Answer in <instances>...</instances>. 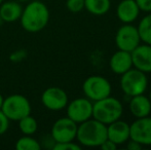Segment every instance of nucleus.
<instances>
[{
	"mask_svg": "<svg viewBox=\"0 0 151 150\" xmlns=\"http://www.w3.org/2000/svg\"><path fill=\"white\" fill-rule=\"evenodd\" d=\"M21 25L26 31L31 33L39 32L46 27L50 21V10L41 1L30 2L23 9L20 18Z\"/></svg>",
	"mask_w": 151,
	"mask_h": 150,
	"instance_id": "1",
	"label": "nucleus"
},
{
	"mask_svg": "<svg viewBox=\"0 0 151 150\" xmlns=\"http://www.w3.org/2000/svg\"><path fill=\"white\" fill-rule=\"evenodd\" d=\"M76 139L86 147H100L107 140V126L95 118H90L77 126Z\"/></svg>",
	"mask_w": 151,
	"mask_h": 150,
	"instance_id": "2",
	"label": "nucleus"
},
{
	"mask_svg": "<svg viewBox=\"0 0 151 150\" xmlns=\"http://www.w3.org/2000/svg\"><path fill=\"white\" fill-rule=\"evenodd\" d=\"M123 113V106L118 99L114 97H106L102 100L93 103V118L104 124L120 119Z\"/></svg>",
	"mask_w": 151,
	"mask_h": 150,
	"instance_id": "3",
	"label": "nucleus"
},
{
	"mask_svg": "<svg viewBox=\"0 0 151 150\" xmlns=\"http://www.w3.org/2000/svg\"><path fill=\"white\" fill-rule=\"evenodd\" d=\"M119 84L121 90L127 96L134 97L146 92L148 86V78L146 73L136 68H131L129 71L120 75Z\"/></svg>",
	"mask_w": 151,
	"mask_h": 150,
	"instance_id": "4",
	"label": "nucleus"
},
{
	"mask_svg": "<svg viewBox=\"0 0 151 150\" xmlns=\"http://www.w3.org/2000/svg\"><path fill=\"white\" fill-rule=\"evenodd\" d=\"M1 110L9 120L19 121L25 116L30 115L31 105L26 97L22 95H12L4 99Z\"/></svg>",
	"mask_w": 151,
	"mask_h": 150,
	"instance_id": "5",
	"label": "nucleus"
},
{
	"mask_svg": "<svg viewBox=\"0 0 151 150\" xmlns=\"http://www.w3.org/2000/svg\"><path fill=\"white\" fill-rule=\"evenodd\" d=\"M82 90L86 98L96 102L110 96L112 88L107 78L101 75H91L84 80Z\"/></svg>",
	"mask_w": 151,
	"mask_h": 150,
	"instance_id": "6",
	"label": "nucleus"
},
{
	"mask_svg": "<svg viewBox=\"0 0 151 150\" xmlns=\"http://www.w3.org/2000/svg\"><path fill=\"white\" fill-rule=\"evenodd\" d=\"M78 124L68 116L59 118L52 128V138L55 143L71 142L76 139Z\"/></svg>",
	"mask_w": 151,
	"mask_h": 150,
	"instance_id": "7",
	"label": "nucleus"
},
{
	"mask_svg": "<svg viewBox=\"0 0 151 150\" xmlns=\"http://www.w3.org/2000/svg\"><path fill=\"white\" fill-rule=\"evenodd\" d=\"M141 39L137 27L132 24H124L117 30L115 35V43L118 50L124 52H133L140 44Z\"/></svg>",
	"mask_w": 151,
	"mask_h": 150,
	"instance_id": "8",
	"label": "nucleus"
},
{
	"mask_svg": "<svg viewBox=\"0 0 151 150\" xmlns=\"http://www.w3.org/2000/svg\"><path fill=\"white\" fill-rule=\"evenodd\" d=\"M66 107L67 116L77 124L93 117V102L88 98H77Z\"/></svg>",
	"mask_w": 151,
	"mask_h": 150,
	"instance_id": "9",
	"label": "nucleus"
},
{
	"mask_svg": "<svg viewBox=\"0 0 151 150\" xmlns=\"http://www.w3.org/2000/svg\"><path fill=\"white\" fill-rule=\"evenodd\" d=\"M129 139L136 141L142 146H151V117L136 118L129 124Z\"/></svg>",
	"mask_w": 151,
	"mask_h": 150,
	"instance_id": "10",
	"label": "nucleus"
},
{
	"mask_svg": "<svg viewBox=\"0 0 151 150\" xmlns=\"http://www.w3.org/2000/svg\"><path fill=\"white\" fill-rule=\"evenodd\" d=\"M41 102L52 111H60L68 104V95L63 88L52 86L42 93Z\"/></svg>",
	"mask_w": 151,
	"mask_h": 150,
	"instance_id": "11",
	"label": "nucleus"
},
{
	"mask_svg": "<svg viewBox=\"0 0 151 150\" xmlns=\"http://www.w3.org/2000/svg\"><path fill=\"white\" fill-rule=\"evenodd\" d=\"M133 66L144 73L151 72V45L139 44L133 52H131Z\"/></svg>",
	"mask_w": 151,
	"mask_h": 150,
	"instance_id": "12",
	"label": "nucleus"
},
{
	"mask_svg": "<svg viewBox=\"0 0 151 150\" xmlns=\"http://www.w3.org/2000/svg\"><path fill=\"white\" fill-rule=\"evenodd\" d=\"M107 139L117 146L127 143L129 139V124L121 119L107 124Z\"/></svg>",
	"mask_w": 151,
	"mask_h": 150,
	"instance_id": "13",
	"label": "nucleus"
},
{
	"mask_svg": "<svg viewBox=\"0 0 151 150\" xmlns=\"http://www.w3.org/2000/svg\"><path fill=\"white\" fill-rule=\"evenodd\" d=\"M140 8L135 0H122L116 7V16L123 24H132L140 14Z\"/></svg>",
	"mask_w": 151,
	"mask_h": 150,
	"instance_id": "14",
	"label": "nucleus"
},
{
	"mask_svg": "<svg viewBox=\"0 0 151 150\" xmlns=\"http://www.w3.org/2000/svg\"><path fill=\"white\" fill-rule=\"evenodd\" d=\"M109 66L112 72L118 75H121L129 71L131 68H133L131 52L118 50V52H114L110 58Z\"/></svg>",
	"mask_w": 151,
	"mask_h": 150,
	"instance_id": "15",
	"label": "nucleus"
},
{
	"mask_svg": "<svg viewBox=\"0 0 151 150\" xmlns=\"http://www.w3.org/2000/svg\"><path fill=\"white\" fill-rule=\"evenodd\" d=\"M129 107L132 115L136 118L149 116L151 113V102L144 94L131 97Z\"/></svg>",
	"mask_w": 151,
	"mask_h": 150,
	"instance_id": "16",
	"label": "nucleus"
},
{
	"mask_svg": "<svg viewBox=\"0 0 151 150\" xmlns=\"http://www.w3.org/2000/svg\"><path fill=\"white\" fill-rule=\"evenodd\" d=\"M23 8L21 4L16 0L6 1L0 6V18L1 21L6 23H14L20 20L22 16Z\"/></svg>",
	"mask_w": 151,
	"mask_h": 150,
	"instance_id": "17",
	"label": "nucleus"
},
{
	"mask_svg": "<svg viewBox=\"0 0 151 150\" xmlns=\"http://www.w3.org/2000/svg\"><path fill=\"white\" fill-rule=\"evenodd\" d=\"M110 6V0H84V8L95 16H103L107 14Z\"/></svg>",
	"mask_w": 151,
	"mask_h": 150,
	"instance_id": "18",
	"label": "nucleus"
},
{
	"mask_svg": "<svg viewBox=\"0 0 151 150\" xmlns=\"http://www.w3.org/2000/svg\"><path fill=\"white\" fill-rule=\"evenodd\" d=\"M137 29L141 41L151 45V12L141 19Z\"/></svg>",
	"mask_w": 151,
	"mask_h": 150,
	"instance_id": "19",
	"label": "nucleus"
},
{
	"mask_svg": "<svg viewBox=\"0 0 151 150\" xmlns=\"http://www.w3.org/2000/svg\"><path fill=\"white\" fill-rule=\"evenodd\" d=\"M17 150H40L41 145L39 144L36 139L32 138L29 135H25L24 137L20 138L16 143Z\"/></svg>",
	"mask_w": 151,
	"mask_h": 150,
	"instance_id": "20",
	"label": "nucleus"
},
{
	"mask_svg": "<svg viewBox=\"0 0 151 150\" xmlns=\"http://www.w3.org/2000/svg\"><path fill=\"white\" fill-rule=\"evenodd\" d=\"M19 128L24 135L31 136L37 131L38 124L35 118L32 117L31 115H27L19 120Z\"/></svg>",
	"mask_w": 151,
	"mask_h": 150,
	"instance_id": "21",
	"label": "nucleus"
},
{
	"mask_svg": "<svg viewBox=\"0 0 151 150\" xmlns=\"http://www.w3.org/2000/svg\"><path fill=\"white\" fill-rule=\"evenodd\" d=\"M66 6L69 11L77 14L84 8V0H67Z\"/></svg>",
	"mask_w": 151,
	"mask_h": 150,
	"instance_id": "22",
	"label": "nucleus"
},
{
	"mask_svg": "<svg viewBox=\"0 0 151 150\" xmlns=\"http://www.w3.org/2000/svg\"><path fill=\"white\" fill-rule=\"evenodd\" d=\"M54 150H80L81 146L77 143H74L73 141L71 142H61V143H55Z\"/></svg>",
	"mask_w": 151,
	"mask_h": 150,
	"instance_id": "23",
	"label": "nucleus"
},
{
	"mask_svg": "<svg viewBox=\"0 0 151 150\" xmlns=\"http://www.w3.org/2000/svg\"><path fill=\"white\" fill-rule=\"evenodd\" d=\"M8 126H9V119L2 112V110H0V136L7 131Z\"/></svg>",
	"mask_w": 151,
	"mask_h": 150,
	"instance_id": "24",
	"label": "nucleus"
},
{
	"mask_svg": "<svg viewBox=\"0 0 151 150\" xmlns=\"http://www.w3.org/2000/svg\"><path fill=\"white\" fill-rule=\"evenodd\" d=\"M140 10L144 12H151V0H135Z\"/></svg>",
	"mask_w": 151,
	"mask_h": 150,
	"instance_id": "25",
	"label": "nucleus"
},
{
	"mask_svg": "<svg viewBox=\"0 0 151 150\" xmlns=\"http://www.w3.org/2000/svg\"><path fill=\"white\" fill-rule=\"evenodd\" d=\"M100 148L102 150H115L117 148V145H116L115 143L112 142V141H110L109 139H107V140H105L103 143H102Z\"/></svg>",
	"mask_w": 151,
	"mask_h": 150,
	"instance_id": "26",
	"label": "nucleus"
},
{
	"mask_svg": "<svg viewBox=\"0 0 151 150\" xmlns=\"http://www.w3.org/2000/svg\"><path fill=\"white\" fill-rule=\"evenodd\" d=\"M127 148L129 150H141L143 148V146L141 144H139L138 142H136V141L129 139L127 142Z\"/></svg>",
	"mask_w": 151,
	"mask_h": 150,
	"instance_id": "27",
	"label": "nucleus"
},
{
	"mask_svg": "<svg viewBox=\"0 0 151 150\" xmlns=\"http://www.w3.org/2000/svg\"><path fill=\"white\" fill-rule=\"evenodd\" d=\"M3 101H4V98L2 97V95L0 94V110H1V107H2V104H3Z\"/></svg>",
	"mask_w": 151,
	"mask_h": 150,
	"instance_id": "28",
	"label": "nucleus"
},
{
	"mask_svg": "<svg viewBox=\"0 0 151 150\" xmlns=\"http://www.w3.org/2000/svg\"><path fill=\"white\" fill-rule=\"evenodd\" d=\"M16 1H18V2H24V1H27V0H16Z\"/></svg>",
	"mask_w": 151,
	"mask_h": 150,
	"instance_id": "29",
	"label": "nucleus"
},
{
	"mask_svg": "<svg viewBox=\"0 0 151 150\" xmlns=\"http://www.w3.org/2000/svg\"><path fill=\"white\" fill-rule=\"evenodd\" d=\"M148 98H149V100H150V102H151V90H150V94H149V97H148Z\"/></svg>",
	"mask_w": 151,
	"mask_h": 150,
	"instance_id": "30",
	"label": "nucleus"
},
{
	"mask_svg": "<svg viewBox=\"0 0 151 150\" xmlns=\"http://www.w3.org/2000/svg\"><path fill=\"white\" fill-rule=\"evenodd\" d=\"M2 1H3V0H0V4H1V2H2Z\"/></svg>",
	"mask_w": 151,
	"mask_h": 150,
	"instance_id": "31",
	"label": "nucleus"
},
{
	"mask_svg": "<svg viewBox=\"0 0 151 150\" xmlns=\"http://www.w3.org/2000/svg\"><path fill=\"white\" fill-rule=\"evenodd\" d=\"M0 23H1V18H0Z\"/></svg>",
	"mask_w": 151,
	"mask_h": 150,
	"instance_id": "32",
	"label": "nucleus"
}]
</instances>
